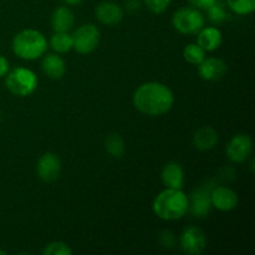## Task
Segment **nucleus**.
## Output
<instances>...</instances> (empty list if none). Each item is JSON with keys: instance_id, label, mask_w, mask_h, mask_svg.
Returning <instances> with one entry per match:
<instances>
[{"instance_id": "nucleus-6", "label": "nucleus", "mask_w": 255, "mask_h": 255, "mask_svg": "<svg viewBox=\"0 0 255 255\" xmlns=\"http://www.w3.org/2000/svg\"><path fill=\"white\" fill-rule=\"evenodd\" d=\"M72 36V49L81 55L91 54L99 46L100 30L94 24H84L75 30Z\"/></svg>"}, {"instance_id": "nucleus-4", "label": "nucleus", "mask_w": 255, "mask_h": 255, "mask_svg": "<svg viewBox=\"0 0 255 255\" xmlns=\"http://www.w3.org/2000/svg\"><path fill=\"white\" fill-rule=\"evenodd\" d=\"M39 80L32 70L26 67H15L6 74L5 85L12 95L19 97L30 96L37 89Z\"/></svg>"}, {"instance_id": "nucleus-15", "label": "nucleus", "mask_w": 255, "mask_h": 255, "mask_svg": "<svg viewBox=\"0 0 255 255\" xmlns=\"http://www.w3.org/2000/svg\"><path fill=\"white\" fill-rule=\"evenodd\" d=\"M197 35V44L206 52L216 51L223 42V35L216 26H203Z\"/></svg>"}, {"instance_id": "nucleus-9", "label": "nucleus", "mask_w": 255, "mask_h": 255, "mask_svg": "<svg viewBox=\"0 0 255 255\" xmlns=\"http://www.w3.org/2000/svg\"><path fill=\"white\" fill-rule=\"evenodd\" d=\"M253 152V142L249 134L238 133L232 137L227 146V156L233 163H243Z\"/></svg>"}, {"instance_id": "nucleus-23", "label": "nucleus", "mask_w": 255, "mask_h": 255, "mask_svg": "<svg viewBox=\"0 0 255 255\" xmlns=\"http://www.w3.org/2000/svg\"><path fill=\"white\" fill-rule=\"evenodd\" d=\"M226 5L237 15H251L255 10V0H226Z\"/></svg>"}, {"instance_id": "nucleus-22", "label": "nucleus", "mask_w": 255, "mask_h": 255, "mask_svg": "<svg viewBox=\"0 0 255 255\" xmlns=\"http://www.w3.org/2000/svg\"><path fill=\"white\" fill-rule=\"evenodd\" d=\"M183 57L188 64L198 66L206 59V51L198 44H188L183 50Z\"/></svg>"}, {"instance_id": "nucleus-19", "label": "nucleus", "mask_w": 255, "mask_h": 255, "mask_svg": "<svg viewBox=\"0 0 255 255\" xmlns=\"http://www.w3.org/2000/svg\"><path fill=\"white\" fill-rule=\"evenodd\" d=\"M105 149L112 158H121L126 152L124 138L117 133L109 134L105 139Z\"/></svg>"}, {"instance_id": "nucleus-7", "label": "nucleus", "mask_w": 255, "mask_h": 255, "mask_svg": "<svg viewBox=\"0 0 255 255\" xmlns=\"http://www.w3.org/2000/svg\"><path fill=\"white\" fill-rule=\"evenodd\" d=\"M179 246L183 253L188 255H199L207 247V237L198 227H188L184 229L179 238Z\"/></svg>"}, {"instance_id": "nucleus-28", "label": "nucleus", "mask_w": 255, "mask_h": 255, "mask_svg": "<svg viewBox=\"0 0 255 255\" xmlns=\"http://www.w3.org/2000/svg\"><path fill=\"white\" fill-rule=\"evenodd\" d=\"M9 61L5 56L0 55V79L4 76H6V74L9 72Z\"/></svg>"}, {"instance_id": "nucleus-10", "label": "nucleus", "mask_w": 255, "mask_h": 255, "mask_svg": "<svg viewBox=\"0 0 255 255\" xmlns=\"http://www.w3.org/2000/svg\"><path fill=\"white\" fill-rule=\"evenodd\" d=\"M61 172V161L54 152H46L39 158L36 164V173L45 183L55 182Z\"/></svg>"}, {"instance_id": "nucleus-24", "label": "nucleus", "mask_w": 255, "mask_h": 255, "mask_svg": "<svg viewBox=\"0 0 255 255\" xmlns=\"http://www.w3.org/2000/svg\"><path fill=\"white\" fill-rule=\"evenodd\" d=\"M44 255H71L72 251L64 242H52L47 244L42 251Z\"/></svg>"}, {"instance_id": "nucleus-25", "label": "nucleus", "mask_w": 255, "mask_h": 255, "mask_svg": "<svg viewBox=\"0 0 255 255\" xmlns=\"http://www.w3.org/2000/svg\"><path fill=\"white\" fill-rule=\"evenodd\" d=\"M171 1L172 0H143L147 9L157 15L163 14L168 9L169 5H171Z\"/></svg>"}, {"instance_id": "nucleus-17", "label": "nucleus", "mask_w": 255, "mask_h": 255, "mask_svg": "<svg viewBox=\"0 0 255 255\" xmlns=\"http://www.w3.org/2000/svg\"><path fill=\"white\" fill-rule=\"evenodd\" d=\"M41 70L47 77L59 80L66 72V62L59 54H50L42 59Z\"/></svg>"}, {"instance_id": "nucleus-29", "label": "nucleus", "mask_w": 255, "mask_h": 255, "mask_svg": "<svg viewBox=\"0 0 255 255\" xmlns=\"http://www.w3.org/2000/svg\"><path fill=\"white\" fill-rule=\"evenodd\" d=\"M125 5H126V9L131 12L137 11V10H139V7H141V2H139L138 0H127Z\"/></svg>"}, {"instance_id": "nucleus-30", "label": "nucleus", "mask_w": 255, "mask_h": 255, "mask_svg": "<svg viewBox=\"0 0 255 255\" xmlns=\"http://www.w3.org/2000/svg\"><path fill=\"white\" fill-rule=\"evenodd\" d=\"M62 1H64L66 5H79L81 4L84 0H62Z\"/></svg>"}, {"instance_id": "nucleus-14", "label": "nucleus", "mask_w": 255, "mask_h": 255, "mask_svg": "<svg viewBox=\"0 0 255 255\" xmlns=\"http://www.w3.org/2000/svg\"><path fill=\"white\" fill-rule=\"evenodd\" d=\"M161 179L166 188L182 189L184 184L183 167L178 162H168L162 169Z\"/></svg>"}, {"instance_id": "nucleus-16", "label": "nucleus", "mask_w": 255, "mask_h": 255, "mask_svg": "<svg viewBox=\"0 0 255 255\" xmlns=\"http://www.w3.org/2000/svg\"><path fill=\"white\" fill-rule=\"evenodd\" d=\"M75 24L74 11L69 6H59L51 15V26L55 32H69Z\"/></svg>"}, {"instance_id": "nucleus-26", "label": "nucleus", "mask_w": 255, "mask_h": 255, "mask_svg": "<svg viewBox=\"0 0 255 255\" xmlns=\"http://www.w3.org/2000/svg\"><path fill=\"white\" fill-rule=\"evenodd\" d=\"M189 5L198 10H207L209 6L214 4L217 0H187Z\"/></svg>"}, {"instance_id": "nucleus-13", "label": "nucleus", "mask_w": 255, "mask_h": 255, "mask_svg": "<svg viewBox=\"0 0 255 255\" xmlns=\"http://www.w3.org/2000/svg\"><path fill=\"white\" fill-rule=\"evenodd\" d=\"M198 74L204 81H218L227 74V64L218 57H206L198 65Z\"/></svg>"}, {"instance_id": "nucleus-31", "label": "nucleus", "mask_w": 255, "mask_h": 255, "mask_svg": "<svg viewBox=\"0 0 255 255\" xmlns=\"http://www.w3.org/2000/svg\"><path fill=\"white\" fill-rule=\"evenodd\" d=\"M5 252L4 251H0V255H4Z\"/></svg>"}, {"instance_id": "nucleus-2", "label": "nucleus", "mask_w": 255, "mask_h": 255, "mask_svg": "<svg viewBox=\"0 0 255 255\" xmlns=\"http://www.w3.org/2000/svg\"><path fill=\"white\" fill-rule=\"evenodd\" d=\"M152 209L162 221H178L188 212V196L182 189L166 188L156 196Z\"/></svg>"}, {"instance_id": "nucleus-11", "label": "nucleus", "mask_w": 255, "mask_h": 255, "mask_svg": "<svg viewBox=\"0 0 255 255\" xmlns=\"http://www.w3.org/2000/svg\"><path fill=\"white\" fill-rule=\"evenodd\" d=\"M212 207L221 212H231L238 206V194L236 191L226 186H218L211 191Z\"/></svg>"}, {"instance_id": "nucleus-18", "label": "nucleus", "mask_w": 255, "mask_h": 255, "mask_svg": "<svg viewBox=\"0 0 255 255\" xmlns=\"http://www.w3.org/2000/svg\"><path fill=\"white\" fill-rule=\"evenodd\" d=\"M218 143V133L211 126H202L193 136V146L199 151H209Z\"/></svg>"}, {"instance_id": "nucleus-3", "label": "nucleus", "mask_w": 255, "mask_h": 255, "mask_svg": "<svg viewBox=\"0 0 255 255\" xmlns=\"http://www.w3.org/2000/svg\"><path fill=\"white\" fill-rule=\"evenodd\" d=\"M11 49L19 59L32 61L44 56L47 50V40L39 30L25 29L15 35Z\"/></svg>"}, {"instance_id": "nucleus-5", "label": "nucleus", "mask_w": 255, "mask_h": 255, "mask_svg": "<svg viewBox=\"0 0 255 255\" xmlns=\"http://www.w3.org/2000/svg\"><path fill=\"white\" fill-rule=\"evenodd\" d=\"M172 25L181 34L196 35L204 26V16L193 6L179 7L172 16Z\"/></svg>"}, {"instance_id": "nucleus-12", "label": "nucleus", "mask_w": 255, "mask_h": 255, "mask_svg": "<svg viewBox=\"0 0 255 255\" xmlns=\"http://www.w3.org/2000/svg\"><path fill=\"white\" fill-rule=\"evenodd\" d=\"M95 16L97 21L106 26H115L120 24L125 16L121 5L114 1H102L95 9Z\"/></svg>"}, {"instance_id": "nucleus-1", "label": "nucleus", "mask_w": 255, "mask_h": 255, "mask_svg": "<svg viewBox=\"0 0 255 255\" xmlns=\"http://www.w3.org/2000/svg\"><path fill=\"white\" fill-rule=\"evenodd\" d=\"M132 104L141 114L147 116H162L173 107L174 95L167 85L156 81L146 82L133 92Z\"/></svg>"}, {"instance_id": "nucleus-21", "label": "nucleus", "mask_w": 255, "mask_h": 255, "mask_svg": "<svg viewBox=\"0 0 255 255\" xmlns=\"http://www.w3.org/2000/svg\"><path fill=\"white\" fill-rule=\"evenodd\" d=\"M228 7V6H227ZM226 5L221 0H217L212 6H209L207 11V16L211 20L213 24H221V22L227 21V20L231 19V14L227 10Z\"/></svg>"}, {"instance_id": "nucleus-32", "label": "nucleus", "mask_w": 255, "mask_h": 255, "mask_svg": "<svg viewBox=\"0 0 255 255\" xmlns=\"http://www.w3.org/2000/svg\"><path fill=\"white\" fill-rule=\"evenodd\" d=\"M0 120H1V111H0Z\"/></svg>"}, {"instance_id": "nucleus-27", "label": "nucleus", "mask_w": 255, "mask_h": 255, "mask_svg": "<svg viewBox=\"0 0 255 255\" xmlns=\"http://www.w3.org/2000/svg\"><path fill=\"white\" fill-rule=\"evenodd\" d=\"M173 234L168 231H163L161 233V243L163 247H172L173 246Z\"/></svg>"}, {"instance_id": "nucleus-20", "label": "nucleus", "mask_w": 255, "mask_h": 255, "mask_svg": "<svg viewBox=\"0 0 255 255\" xmlns=\"http://www.w3.org/2000/svg\"><path fill=\"white\" fill-rule=\"evenodd\" d=\"M50 46L56 54H66L72 49V36L69 32H54L50 39Z\"/></svg>"}, {"instance_id": "nucleus-8", "label": "nucleus", "mask_w": 255, "mask_h": 255, "mask_svg": "<svg viewBox=\"0 0 255 255\" xmlns=\"http://www.w3.org/2000/svg\"><path fill=\"white\" fill-rule=\"evenodd\" d=\"M212 188L211 184H206L192 192L191 197H188V211L192 216L196 218H206L208 216L212 209Z\"/></svg>"}]
</instances>
